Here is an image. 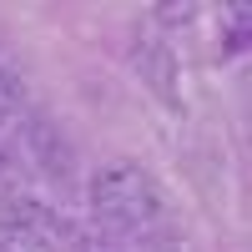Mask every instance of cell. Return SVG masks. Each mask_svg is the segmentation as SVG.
Wrapping results in <instances>:
<instances>
[{
    "label": "cell",
    "mask_w": 252,
    "mask_h": 252,
    "mask_svg": "<svg viewBox=\"0 0 252 252\" xmlns=\"http://www.w3.org/2000/svg\"><path fill=\"white\" fill-rule=\"evenodd\" d=\"M86 197H91V217L106 227V232H126V237L152 232L161 222V212H166L157 177L146 172V166H136V161H106L91 177Z\"/></svg>",
    "instance_id": "6da1fadb"
},
{
    "label": "cell",
    "mask_w": 252,
    "mask_h": 252,
    "mask_svg": "<svg viewBox=\"0 0 252 252\" xmlns=\"http://www.w3.org/2000/svg\"><path fill=\"white\" fill-rule=\"evenodd\" d=\"M76 227L40 197H0V252H71Z\"/></svg>",
    "instance_id": "7a4b0ae2"
},
{
    "label": "cell",
    "mask_w": 252,
    "mask_h": 252,
    "mask_svg": "<svg viewBox=\"0 0 252 252\" xmlns=\"http://www.w3.org/2000/svg\"><path fill=\"white\" fill-rule=\"evenodd\" d=\"M131 66L166 106H182V71H177V51L166 46V40H157V35L136 40L131 46Z\"/></svg>",
    "instance_id": "3957f363"
},
{
    "label": "cell",
    "mask_w": 252,
    "mask_h": 252,
    "mask_svg": "<svg viewBox=\"0 0 252 252\" xmlns=\"http://www.w3.org/2000/svg\"><path fill=\"white\" fill-rule=\"evenodd\" d=\"M26 146L35 152V161H40V172H46V177H56V182L71 177L76 152H71V141L61 136V126H51L46 116H31V121H26Z\"/></svg>",
    "instance_id": "277c9868"
},
{
    "label": "cell",
    "mask_w": 252,
    "mask_h": 252,
    "mask_svg": "<svg viewBox=\"0 0 252 252\" xmlns=\"http://www.w3.org/2000/svg\"><path fill=\"white\" fill-rule=\"evenodd\" d=\"M20 111V86H15V76L0 66V121H10Z\"/></svg>",
    "instance_id": "5b68a950"
},
{
    "label": "cell",
    "mask_w": 252,
    "mask_h": 252,
    "mask_svg": "<svg viewBox=\"0 0 252 252\" xmlns=\"http://www.w3.org/2000/svg\"><path fill=\"white\" fill-rule=\"evenodd\" d=\"M247 20H252V10L242 5V10H232V35H227V51H242L247 46Z\"/></svg>",
    "instance_id": "8992f818"
},
{
    "label": "cell",
    "mask_w": 252,
    "mask_h": 252,
    "mask_svg": "<svg viewBox=\"0 0 252 252\" xmlns=\"http://www.w3.org/2000/svg\"><path fill=\"white\" fill-rule=\"evenodd\" d=\"M10 187H15V161L0 152V197H10Z\"/></svg>",
    "instance_id": "52a82bcc"
}]
</instances>
